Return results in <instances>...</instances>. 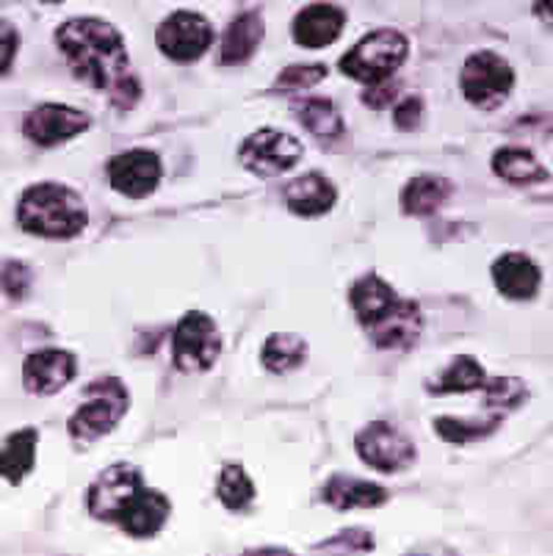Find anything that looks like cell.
I'll list each match as a JSON object with an SVG mask.
<instances>
[{
  "label": "cell",
  "instance_id": "cell-1",
  "mask_svg": "<svg viewBox=\"0 0 553 556\" xmlns=\"http://www.w3.org/2000/svg\"><path fill=\"white\" fill-rule=\"evenodd\" d=\"M55 42L75 78L109 94L120 109H134L141 98V84L130 70L125 39L114 25L95 17L70 20L55 31Z\"/></svg>",
  "mask_w": 553,
  "mask_h": 556
},
{
  "label": "cell",
  "instance_id": "cell-2",
  "mask_svg": "<svg viewBox=\"0 0 553 556\" xmlns=\"http://www.w3.org/2000/svg\"><path fill=\"white\" fill-rule=\"evenodd\" d=\"M360 325L379 349H410L420 336L424 316L415 302L402 300L377 275H368L352 286L349 294Z\"/></svg>",
  "mask_w": 553,
  "mask_h": 556
},
{
  "label": "cell",
  "instance_id": "cell-3",
  "mask_svg": "<svg viewBox=\"0 0 553 556\" xmlns=\"http://www.w3.org/2000/svg\"><path fill=\"white\" fill-rule=\"evenodd\" d=\"M86 219L84 200L61 184L30 186L17 208L20 227L42 239H73L84 230Z\"/></svg>",
  "mask_w": 553,
  "mask_h": 556
},
{
  "label": "cell",
  "instance_id": "cell-4",
  "mask_svg": "<svg viewBox=\"0 0 553 556\" xmlns=\"http://www.w3.org/2000/svg\"><path fill=\"white\" fill-rule=\"evenodd\" d=\"M410 42L404 34L393 28H379L365 39H360L347 55H341V70L349 78L360 80L365 86L385 84L393 78V73L407 62Z\"/></svg>",
  "mask_w": 553,
  "mask_h": 556
},
{
  "label": "cell",
  "instance_id": "cell-5",
  "mask_svg": "<svg viewBox=\"0 0 553 556\" xmlns=\"http://www.w3.org/2000/svg\"><path fill=\"white\" fill-rule=\"evenodd\" d=\"M128 409V391L120 379H98L86 388V402L70 418V434L78 443H91L109 434Z\"/></svg>",
  "mask_w": 553,
  "mask_h": 556
},
{
  "label": "cell",
  "instance_id": "cell-6",
  "mask_svg": "<svg viewBox=\"0 0 553 556\" xmlns=\"http://www.w3.org/2000/svg\"><path fill=\"white\" fill-rule=\"evenodd\" d=\"M460 86H463V94L470 105L481 111H493L510 98L512 86H515V70L495 50H479L465 62Z\"/></svg>",
  "mask_w": 553,
  "mask_h": 556
},
{
  "label": "cell",
  "instance_id": "cell-7",
  "mask_svg": "<svg viewBox=\"0 0 553 556\" xmlns=\"http://www.w3.org/2000/svg\"><path fill=\"white\" fill-rule=\"evenodd\" d=\"M222 352V338L213 318L205 313L194 311L186 313L177 325L175 338H172V357L175 366L186 374L208 371L216 363Z\"/></svg>",
  "mask_w": 553,
  "mask_h": 556
},
{
  "label": "cell",
  "instance_id": "cell-8",
  "mask_svg": "<svg viewBox=\"0 0 553 556\" xmlns=\"http://www.w3.org/2000/svg\"><path fill=\"white\" fill-rule=\"evenodd\" d=\"M238 159L247 169L255 172L257 178H277V175H286L288 169L299 164L302 141L293 139L291 134H282V130L263 128L243 141Z\"/></svg>",
  "mask_w": 553,
  "mask_h": 556
},
{
  "label": "cell",
  "instance_id": "cell-9",
  "mask_svg": "<svg viewBox=\"0 0 553 556\" xmlns=\"http://www.w3.org/2000/svg\"><path fill=\"white\" fill-rule=\"evenodd\" d=\"M144 488V477H141L139 468L125 463H116L111 468H105L95 482H91L89 495H86V507L95 518L100 520H114L120 518V513L125 509V504L134 498L139 490Z\"/></svg>",
  "mask_w": 553,
  "mask_h": 556
},
{
  "label": "cell",
  "instance_id": "cell-10",
  "mask_svg": "<svg viewBox=\"0 0 553 556\" xmlns=\"http://www.w3.org/2000/svg\"><path fill=\"white\" fill-rule=\"evenodd\" d=\"M161 53L169 55L172 62L189 64L197 62L202 53L213 45V28L202 14L175 12L164 20V25L155 34Z\"/></svg>",
  "mask_w": 553,
  "mask_h": 556
},
{
  "label": "cell",
  "instance_id": "cell-11",
  "mask_svg": "<svg viewBox=\"0 0 553 556\" xmlns=\"http://www.w3.org/2000/svg\"><path fill=\"white\" fill-rule=\"evenodd\" d=\"M357 454L365 465L382 473H395L415 459V446L395 427L374 421L357 434Z\"/></svg>",
  "mask_w": 553,
  "mask_h": 556
},
{
  "label": "cell",
  "instance_id": "cell-12",
  "mask_svg": "<svg viewBox=\"0 0 553 556\" xmlns=\"http://www.w3.org/2000/svg\"><path fill=\"white\" fill-rule=\"evenodd\" d=\"M89 125L91 119L84 114V111L70 109V105H59V103H45L25 116L23 130L34 144L53 148V144H61V141H67L73 139V136L84 134Z\"/></svg>",
  "mask_w": 553,
  "mask_h": 556
},
{
  "label": "cell",
  "instance_id": "cell-13",
  "mask_svg": "<svg viewBox=\"0 0 553 556\" xmlns=\"http://www.w3.org/2000/svg\"><path fill=\"white\" fill-rule=\"evenodd\" d=\"M109 180L120 194L130 200H144L161 180V159L150 150H128V153L114 155L109 161Z\"/></svg>",
  "mask_w": 553,
  "mask_h": 556
},
{
  "label": "cell",
  "instance_id": "cell-14",
  "mask_svg": "<svg viewBox=\"0 0 553 556\" xmlns=\"http://www.w3.org/2000/svg\"><path fill=\"white\" fill-rule=\"evenodd\" d=\"M78 371V363L64 349H42L37 355H30L23 366L25 388L37 396H50L70 386Z\"/></svg>",
  "mask_w": 553,
  "mask_h": 556
},
{
  "label": "cell",
  "instance_id": "cell-15",
  "mask_svg": "<svg viewBox=\"0 0 553 556\" xmlns=\"http://www.w3.org/2000/svg\"><path fill=\"white\" fill-rule=\"evenodd\" d=\"M343 25H347V12L341 7L313 3V7L302 9L293 20V39L307 50L327 48L341 37Z\"/></svg>",
  "mask_w": 553,
  "mask_h": 556
},
{
  "label": "cell",
  "instance_id": "cell-16",
  "mask_svg": "<svg viewBox=\"0 0 553 556\" xmlns=\"http://www.w3.org/2000/svg\"><path fill=\"white\" fill-rule=\"evenodd\" d=\"M169 498L159 490L141 488L139 493L125 504V509L120 513L116 523L122 526V532L130 534V538H152L164 529L166 518H169Z\"/></svg>",
  "mask_w": 553,
  "mask_h": 556
},
{
  "label": "cell",
  "instance_id": "cell-17",
  "mask_svg": "<svg viewBox=\"0 0 553 556\" xmlns=\"http://www.w3.org/2000/svg\"><path fill=\"white\" fill-rule=\"evenodd\" d=\"M493 282L510 300H531L540 291L542 271L524 252H506L493 263Z\"/></svg>",
  "mask_w": 553,
  "mask_h": 556
},
{
  "label": "cell",
  "instance_id": "cell-18",
  "mask_svg": "<svg viewBox=\"0 0 553 556\" xmlns=\"http://www.w3.org/2000/svg\"><path fill=\"white\" fill-rule=\"evenodd\" d=\"M335 200H338V191H335V186L329 184L324 175H316V172H311V175H302V178L291 180V184L286 186L288 208L299 216L327 214V211L335 205Z\"/></svg>",
  "mask_w": 553,
  "mask_h": 556
},
{
  "label": "cell",
  "instance_id": "cell-19",
  "mask_svg": "<svg viewBox=\"0 0 553 556\" xmlns=\"http://www.w3.org/2000/svg\"><path fill=\"white\" fill-rule=\"evenodd\" d=\"M324 502L335 509H374L388 502V490L352 477H332L324 484Z\"/></svg>",
  "mask_w": 553,
  "mask_h": 556
},
{
  "label": "cell",
  "instance_id": "cell-20",
  "mask_svg": "<svg viewBox=\"0 0 553 556\" xmlns=\"http://www.w3.org/2000/svg\"><path fill=\"white\" fill-rule=\"evenodd\" d=\"M263 42V20L257 12H247L230 23L222 39V64L238 67L255 55L257 45Z\"/></svg>",
  "mask_w": 553,
  "mask_h": 556
},
{
  "label": "cell",
  "instance_id": "cell-21",
  "mask_svg": "<svg viewBox=\"0 0 553 556\" xmlns=\"http://www.w3.org/2000/svg\"><path fill=\"white\" fill-rule=\"evenodd\" d=\"M37 441L39 432L34 427L17 429L7 441V446L0 448V477L12 484L23 482L37 463Z\"/></svg>",
  "mask_w": 553,
  "mask_h": 556
},
{
  "label": "cell",
  "instance_id": "cell-22",
  "mask_svg": "<svg viewBox=\"0 0 553 556\" xmlns=\"http://www.w3.org/2000/svg\"><path fill=\"white\" fill-rule=\"evenodd\" d=\"M493 172L501 180L515 186H535L548 180V169L526 148H501L493 155Z\"/></svg>",
  "mask_w": 553,
  "mask_h": 556
},
{
  "label": "cell",
  "instance_id": "cell-23",
  "mask_svg": "<svg viewBox=\"0 0 553 556\" xmlns=\"http://www.w3.org/2000/svg\"><path fill=\"white\" fill-rule=\"evenodd\" d=\"M297 119L304 125V130H311L318 139L335 141L341 139L347 123H343L341 111L335 109L329 100L324 98H304L297 103Z\"/></svg>",
  "mask_w": 553,
  "mask_h": 556
},
{
  "label": "cell",
  "instance_id": "cell-24",
  "mask_svg": "<svg viewBox=\"0 0 553 556\" xmlns=\"http://www.w3.org/2000/svg\"><path fill=\"white\" fill-rule=\"evenodd\" d=\"M451 184L445 178H435V175H420L413 178L402 191V205L407 214L413 216H429L443 205L451 197Z\"/></svg>",
  "mask_w": 553,
  "mask_h": 556
},
{
  "label": "cell",
  "instance_id": "cell-25",
  "mask_svg": "<svg viewBox=\"0 0 553 556\" xmlns=\"http://www.w3.org/2000/svg\"><path fill=\"white\" fill-rule=\"evenodd\" d=\"M485 386H487L485 368H481L474 357L463 355V357H456V361L440 374L438 382L429 388H432V393H468V391H479V388Z\"/></svg>",
  "mask_w": 553,
  "mask_h": 556
},
{
  "label": "cell",
  "instance_id": "cell-26",
  "mask_svg": "<svg viewBox=\"0 0 553 556\" xmlns=\"http://www.w3.org/2000/svg\"><path fill=\"white\" fill-rule=\"evenodd\" d=\"M304 355H307V346L299 336H272L263 346L261 357H263V366L274 374H288L293 368H299L304 363Z\"/></svg>",
  "mask_w": 553,
  "mask_h": 556
},
{
  "label": "cell",
  "instance_id": "cell-27",
  "mask_svg": "<svg viewBox=\"0 0 553 556\" xmlns=\"http://www.w3.org/2000/svg\"><path fill=\"white\" fill-rule=\"evenodd\" d=\"M219 498L232 513H241V509H247L252 504V498H255V484L243 473L241 465H227L225 471H222Z\"/></svg>",
  "mask_w": 553,
  "mask_h": 556
},
{
  "label": "cell",
  "instance_id": "cell-28",
  "mask_svg": "<svg viewBox=\"0 0 553 556\" xmlns=\"http://www.w3.org/2000/svg\"><path fill=\"white\" fill-rule=\"evenodd\" d=\"M501 424V416L485 418V421H460V418H438L435 429L443 438L445 443H454V446H463V443L481 441L490 432H495Z\"/></svg>",
  "mask_w": 553,
  "mask_h": 556
},
{
  "label": "cell",
  "instance_id": "cell-29",
  "mask_svg": "<svg viewBox=\"0 0 553 556\" xmlns=\"http://www.w3.org/2000/svg\"><path fill=\"white\" fill-rule=\"evenodd\" d=\"M324 78H327L324 64H302V67H288L277 80V86H282V89H311Z\"/></svg>",
  "mask_w": 553,
  "mask_h": 556
},
{
  "label": "cell",
  "instance_id": "cell-30",
  "mask_svg": "<svg viewBox=\"0 0 553 556\" xmlns=\"http://www.w3.org/2000/svg\"><path fill=\"white\" fill-rule=\"evenodd\" d=\"M20 34L12 23L0 20V75H7L12 70L14 59H17Z\"/></svg>",
  "mask_w": 553,
  "mask_h": 556
},
{
  "label": "cell",
  "instance_id": "cell-31",
  "mask_svg": "<svg viewBox=\"0 0 553 556\" xmlns=\"http://www.w3.org/2000/svg\"><path fill=\"white\" fill-rule=\"evenodd\" d=\"M28 286H30L28 266L20 261H9L7 269H3V288H7V294L14 296V300H20V296H25Z\"/></svg>",
  "mask_w": 553,
  "mask_h": 556
},
{
  "label": "cell",
  "instance_id": "cell-32",
  "mask_svg": "<svg viewBox=\"0 0 553 556\" xmlns=\"http://www.w3.org/2000/svg\"><path fill=\"white\" fill-rule=\"evenodd\" d=\"M420 114H424V103L420 98H407L399 109H395L393 119H395V128L399 130H415L420 123Z\"/></svg>",
  "mask_w": 553,
  "mask_h": 556
},
{
  "label": "cell",
  "instance_id": "cell-33",
  "mask_svg": "<svg viewBox=\"0 0 553 556\" xmlns=\"http://www.w3.org/2000/svg\"><path fill=\"white\" fill-rule=\"evenodd\" d=\"M393 100H395V84H388V80H385V84L368 86V92H363V103L372 105V109L377 111L388 109Z\"/></svg>",
  "mask_w": 553,
  "mask_h": 556
},
{
  "label": "cell",
  "instance_id": "cell-34",
  "mask_svg": "<svg viewBox=\"0 0 553 556\" xmlns=\"http://www.w3.org/2000/svg\"><path fill=\"white\" fill-rule=\"evenodd\" d=\"M535 14L542 20V25L553 28V0H537Z\"/></svg>",
  "mask_w": 553,
  "mask_h": 556
},
{
  "label": "cell",
  "instance_id": "cell-35",
  "mask_svg": "<svg viewBox=\"0 0 553 556\" xmlns=\"http://www.w3.org/2000/svg\"><path fill=\"white\" fill-rule=\"evenodd\" d=\"M42 3H61V0H42Z\"/></svg>",
  "mask_w": 553,
  "mask_h": 556
}]
</instances>
